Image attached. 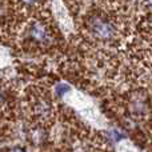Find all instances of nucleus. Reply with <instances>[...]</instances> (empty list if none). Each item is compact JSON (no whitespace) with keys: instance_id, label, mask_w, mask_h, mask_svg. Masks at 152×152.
<instances>
[{"instance_id":"obj_1","label":"nucleus","mask_w":152,"mask_h":152,"mask_svg":"<svg viewBox=\"0 0 152 152\" xmlns=\"http://www.w3.org/2000/svg\"><path fill=\"white\" fill-rule=\"evenodd\" d=\"M68 91H69V86H67V84H58V86H55V88H53V92H55L58 96H63V95Z\"/></svg>"},{"instance_id":"obj_2","label":"nucleus","mask_w":152,"mask_h":152,"mask_svg":"<svg viewBox=\"0 0 152 152\" xmlns=\"http://www.w3.org/2000/svg\"><path fill=\"white\" fill-rule=\"evenodd\" d=\"M8 152H27V151L21 147H13V148H10Z\"/></svg>"}]
</instances>
